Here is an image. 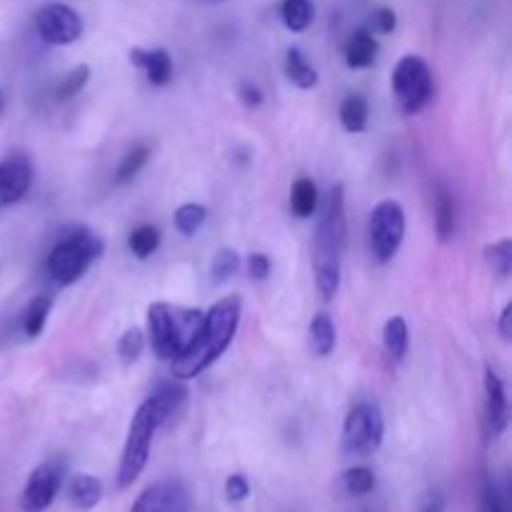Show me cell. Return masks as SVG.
Segmentation results:
<instances>
[{"instance_id":"cell-23","label":"cell","mask_w":512,"mask_h":512,"mask_svg":"<svg viewBox=\"0 0 512 512\" xmlns=\"http://www.w3.org/2000/svg\"><path fill=\"white\" fill-rule=\"evenodd\" d=\"M50 308H53V298L50 295H35L23 310V333L28 338H38L43 333L45 323H48Z\"/></svg>"},{"instance_id":"cell-16","label":"cell","mask_w":512,"mask_h":512,"mask_svg":"<svg viewBox=\"0 0 512 512\" xmlns=\"http://www.w3.org/2000/svg\"><path fill=\"white\" fill-rule=\"evenodd\" d=\"M378 50L380 45L378 40H375V35L370 33V30H358V33L348 40V45H345V63H348V68L355 70L370 68V65H375V60H378Z\"/></svg>"},{"instance_id":"cell-19","label":"cell","mask_w":512,"mask_h":512,"mask_svg":"<svg viewBox=\"0 0 512 512\" xmlns=\"http://www.w3.org/2000/svg\"><path fill=\"white\" fill-rule=\"evenodd\" d=\"M340 123L348 133H365L368 130V100L360 93L345 95V100L340 103Z\"/></svg>"},{"instance_id":"cell-20","label":"cell","mask_w":512,"mask_h":512,"mask_svg":"<svg viewBox=\"0 0 512 512\" xmlns=\"http://www.w3.org/2000/svg\"><path fill=\"white\" fill-rule=\"evenodd\" d=\"M290 210L298 218H313L318 210V185L310 178H298L290 188Z\"/></svg>"},{"instance_id":"cell-2","label":"cell","mask_w":512,"mask_h":512,"mask_svg":"<svg viewBox=\"0 0 512 512\" xmlns=\"http://www.w3.org/2000/svg\"><path fill=\"white\" fill-rule=\"evenodd\" d=\"M243 300L240 295H225L203 315V323L195 330L188 348L170 363V375L175 380H193L210 368L233 343L238 333Z\"/></svg>"},{"instance_id":"cell-4","label":"cell","mask_w":512,"mask_h":512,"mask_svg":"<svg viewBox=\"0 0 512 512\" xmlns=\"http://www.w3.org/2000/svg\"><path fill=\"white\" fill-rule=\"evenodd\" d=\"M203 310L180 308L170 303H153L148 308V340L155 358L173 363L188 343L195 330L203 323Z\"/></svg>"},{"instance_id":"cell-13","label":"cell","mask_w":512,"mask_h":512,"mask_svg":"<svg viewBox=\"0 0 512 512\" xmlns=\"http://www.w3.org/2000/svg\"><path fill=\"white\" fill-rule=\"evenodd\" d=\"M483 428L488 443L498 440L508 428V395L500 375L490 365H485V408H483Z\"/></svg>"},{"instance_id":"cell-18","label":"cell","mask_w":512,"mask_h":512,"mask_svg":"<svg viewBox=\"0 0 512 512\" xmlns=\"http://www.w3.org/2000/svg\"><path fill=\"white\" fill-rule=\"evenodd\" d=\"M383 345H385V353L393 363H403V358L408 355V345H410V333H408V323L405 318L395 315L385 323L383 330Z\"/></svg>"},{"instance_id":"cell-26","label":"cell","mask_w":512,"mask_h":512,"mask_svg":"<svg viewBox=\"0 0 512 512\" xmlns=\"http://www.w3.org/2000/svg\"><path fill=\"white\" fill-rule=\"evenodd\" d=\"M343 488L353 498H365V495H370L375 490V473L370 468H365V465H355V468L343 473Z\"/></svg>"},{"instance_id":"cell-10","label":"cell","mask_w":512,"mask_h":512,"mask_svg":"<svg viewBox=\"0 0 512 512\" xmlns=\"http://www.w3.org/2000/svg\"><path fill=\"white\" fill-rule=\"evenodd\" d=\"M35 30L50 45H70L83 35V18L65 3H45L35 13Z\"/></svg>"},{"instance_id":"cell-38","label":"cell","mask_w":512,"mask_h":512,"mask_svg":"<svg viewBox=\"0 0 512 512\" xmlns=\"http://www.w3.org/2000/svg\"><path fill=\"white\" fill-rule=\"evenodd\" d=\"M510 320H512V305H505V308H503V313H500V323H498L500 338H503L505 343H510V338H512Z\"/></svg>"},{"instance_id":"cell-3","label":"cell","mask_w":512,"mask_h":512,"mask_svg":"<svg viewBox=\"0 0 512 512\" xmlns=\"http://www.w3.org/2000/svg\"><path fill=\"white\" fill-rule=\"evenodd\" d=\"M345 238H348V220H345V188L335 185L325 200L323 215L318 220L313 240V275L320 298L333 300L340 290V270H343Z\"/></svg>"},{"instance_id":"cell-11","label":"cell","mask_w":512,"mask_h":512,"mask_svg":"<svg viewBox=\"0 0 512 512\" xmlns=\"http://www.w3.org/2000/svg\"><path fill=\"white\" fill-rule=\"evenodd\" d=\"M130 512H190V493L180 480H160L138 495Z\"/></svg>"},{"instance_id":"cell-17","label":"cell","mask_w":512,"mask_h":512,"mask_svg":"<svg viewBox=\"0 0 512 512\" xmlns=\"http://www.w3.org/2000/svg\"><path fill=\"white\" fill-rule=\"evenodd\" d=\"M310 348L318 358H328L333 355L335 345H338V330H335L333 318L328 313H318L310 320Z\"/></svg>"},{"instance_id":"cell-37","label":"cell","mask_w":512,"mask_h":512,"mask_svg":"<svg viewBox=\"0 0 512 512\" xmlns=\"http://www.w3.org/2000/svg\"><path fill=\"white\" fill-rule=\"evenodd\" d=\"M238 95H240V100H243V103L248 105V108H258V105L263 103V90H260L255 83H250V80L240 83Z\"/></svg>"},{"instance_id":"cell-35","label":"cell","mask_w":512,"mask_h":512,"mask_svg":"<svg viewBox=\"0 0 512 512\" xmlns=\"http://www.w3.org/2000/svg\"><path fill=\"white\" fill-rule=\"evenodd\" d=\"M395 25H398V15H395L390 8H378L373 13V33L388 35L393 33Z\"/></svg>"},{"instance_id":"cell-21","label":"cell","mask_w":512,"mask_h":512,"mask_svg":"<svg viewBox=\"0 0 512 512\" xmlns=\"http://www.w3.org/2000/svg\"><path fill=\"white\" fill-rule=\"evenodd\" d=\"M285 75L290 78V83H295L303 90H310L318 85V73H315L313 65L305 60V55L298 48H290L288 55H285Z\"/></svg>"},{"instance_id":"cell-9","label":"cell","mask_w":512,"mask_h":512,"mask_svg":"<svg viewBox=\"0 0 512 512\" xmlns=\"http://www.w3.org/2000/svg\"><path fill=\"white\" fill-rule=\"evenodd\" d=\"M65 465L63 460H48L40 463L25 480V488L20 493V510L23 512H45L55 503L63 485Z\"/></svg>"},{"instance_id":"cell-25","label":"cell","mask_w":512,"mask_h":512,"mask_svg":"<svg viewBox=\"0 0 512 512\" xmlns=\"http://www.w3.org/2000/svg\"><path fill=\"white\" fill-rule=\"evenodd\" d=\"M128 248L138 260H148L160 248V230L155 225H140L128 235Z\"/></svg>"},{"instance_id":"cell-12","label":"cell","mask_w":512,"mask_h":512,"mask_svg":"<svg viewBox=\"0 0 512 512\" xmlns=\"http://www.w3.org/2000/svg\"><path fill=\"white\" fill-rule=\"evenodd\" d=\"M33 185V163L28 155L10 153L0 160V208L18 203Z\"/></svg>"},{"instance_id":"cell-1","label":"cell","mask_w":512,"mask_h":512,"mask_svg":"<svg viewBox=\"0 0 512 512\" xmlns=\"http://www.w3.org/2000/svg\"><path fill=\"white\" fill-rule=\"evenodd\" d=\"M185 395H188V390H185L183 385L165 383L160 385L138 410H135L118 465L120 490L130 488V485L143 475L145 465H148L150 445H153L155 433L183 410Z\"/></svg>"},{"instance_id":"cell-5","label":"cell","mask_w":512,"mask_h":512,"mask_svg":"<svg viewBox=\"0 0 512 512\" xmlns=\"http://www.w3.org/2000/svg\"><path fill=\"white\" fill-rule=\"evenodd\" d=\"M103 255V240L95 235L93 230H73V233L63 235L45 260V273L53 283L58 285H73L88 273L90 265Z\"/></svg>"},{"instance_id":"cell-33","label":"cell","mask_w":512,"mask_h":512,"mask_svg":"<svg viewBox=\"0 0 512 512\" xmlns=\"http://www.w3.org/2000/svg\"><path fill=\"white\" fill-rule=\"evenodd\" d=\"M480 512H508V505L493 480H485L483 490H480Z\"/></svg>"},{"instance_id":"cell-14","label":"cell","mask_w":512,"mask_h":512,"mask_svg":"<svg viewBox=\"0 0 512 512\" xmlns=\"http://www.w3.org/2000/svg\"><path fill=\"white\" fill-rule=\"evenodd\" d=\"M130 63L143 70L153 85H168L173 80V58L165 48H133L128 53Z\"/></svg>"},{"instance_id":"cell-39","label":"cell","mask_w":512,"mask_h":512,"mask_svg":"<svg viewBox=\"0 0 512 512\" xmlns=\"http://www.w3.org/2000/svg\"><path fill=\"white\" fill-rule=\"evenodd\" d=\"M420 512H445V500L440 498V495H433Z\"/></svg>"},{"instance_id":"cell-15","label":"cell","mask_w":512,"mask_h":512,"mask_svg":"<svg viewBox=\"0 0 512 512\" xmlns=\"http://www.w3.org/2000/svg\"><path fill=\"white\" fill-rule=\"evenodd\" d=\"M68 498L75 510L85 512V510L98 508L100 500H103V483H100L95 475H85V473L73 475V480L68 483Z\"/></svg>"},{"instance_id":"cell-32","label":"cell","mask_w":512,"mask_h":512,"mask_svg":"<svg viewBox=\"0 0 512 512\" xmlns=\"http://www.w3.org/2000/svg\"><path fill=\"white\" fill-rule=\"evenodd\" d=\"M88 80H90L88 65H75V68L70 70L63 80H60L58 88H55V95H58V100L73 98V95H78L80 90L88 85Z\"/></svg>"},{"instance_id":"cell-7","label":"cell","mask_w":512,"mask_h":512,"mask_svg":"<svg viewBox=\"0 0 512 512\" xmlns=\"http://www.w3.org/2000/svg\"><path fill=\"white\" fill-rule=\"evenodd\" d=\"M393 93L405 115L423 113L435 93L430 65L418 55H403L393 70Z\"/></svg>"},{"instance_id":"cell-36","label":"cell","mask_w":512,"mask_h":512,"mask_svg":"<svg viewBox=\"0 0 512 512\" xmlns=\"http://www.w3.org/2000/svg\"><path fill=\"white\" fill-rule=\"evenodd\" d=\"M270 268L273 265H270V258L265 253H253L248 258V275L253 280H268Z\"/></svg>"},{"instance_id":"cell-31","label":"cell","mask_w":512,"mask_h":512,"mask_svg":"<svg viewBox=\"0 0 512 512\" xmlns=\"http://www.w3.org/2000/svg\"><path fill=\"white\" fill-rule=\"evenodd\" d=\"M143 350H145V335L140 333L138 328H130V330H125L123 335H120L118 355H120V360H123L125 365L138 363L140 355H143Z\"/></svg>"},{"instance_id":"cell-22","label":"cell","mask_w":512,"mask_h":512,"mask_svg":"<svg viewBox=\"0 0 512 512\" xmlns=\"http://www.w3.org/2000/svg\"><path fill=\"white\" fill-rule=\"evenodd\" d=\"M280 18H283L285 28L293 33H303L310 28L315 18V8L310 0H283L280 3Z\"/></svg>"},{"instance_id":"cell-40","label":"cell","mask_w":512,"mask_h":512,"mask_svg":"<svg viewBox=\"0 0 512 512\" xmlns=\"http://www.w3.org/2000/svg\"><path fill=\"white\" fill-rule=\"evenodd\" d=\"M0 113H3V93H0Z\"/></svg>"},{"instance_id":"cell-34","label":"cell","mask_w":512,"mask_h":512,"mask_svg":"<svg viewBox=\"0 0 512 512\" xmlns=\"http://www.w3.org/2000/svg\"><path fill=\"white\" fill-rule=\"evenodd\" d=\"M248 495L250 483L245 475H230L225 480V498H228V503H243V500H248Z\"/></svg>"},{"instance_id":"cell-30","label":"cell","mask_w":512,"mask_h":512,"mask_svg":"<svg viewBox=\"0 0 512 512\" xmlns=\"http://www.w3.org/2000/svg\"><path fill=\"white\" fill-rule=\"evenodd\" d=\"M240 268V255L233 248H223L215 253L213 263H210V278L215 285L225 283V280L233 278Z\"/></svg>"},{"instance_id":"cell-8","label":"cell","mask_w":512,"mask_h":512,"mask_svg":"<svg viewBox=\"0 0 512 512\" xmlns=\"http://www.w3.org/2000/svg\"><path fill=\"white\" fill-rule=\"evenodd\" d=\"M405 238V210L398 200H383L373 208L368 223L370 255L378 265L390 263L398 255Z\"/></svg>"},{"instance_id":"cell-29","label":"cell","mask_w":512,"mask_h":512,"mask_svg":"<svg viewBox=\"0 0 512 512\" xmlns=\"http://www.w3.org/2000/svg\"><path fill=\"white\" fill-rule=\"evenodd\" d=\"M150 160V148L148 145H135L133 150H128L123 158V163L118 165V173H115V185H125L145 168V163Z\"/></svg>"},{"instance_id":"cell-27","label":"cell","mask_w":512,"mask_h":512,"mask_svg":"<svg viewBox=\"0 0 512 512\" xmlns=\"http://www.w3.org/2000/svg\"><path fill=\"white\" fill-rule=\"evenodd\" d=\"M205 218H208V210L205 205L198 203H185L175 210V228H178L180 235H195L205 225Z\"/></svg>"},{"instance_id":"cell-6","label":"cell","mask_w":512,"mask_h":512,"mask_svg":"<svg viewBox=\"0 0 512 512\" xmlns=\"http://www.w3.org/2000/svg\"><path fill=\"white\" fill-rule=\"evenodd\" d=\"M385 440L383 410L373 400H360L343 423V453L348 458H370Z\"/></svg>"},{"instance_id":"cell-28","label":"cell","mask_w":512,"mask_h":512,"mask_svg":"<svg viewBox=\"0 0 512 512\" xmlns=\"http://www.w3.org/2000/svg\"><path fill=\"white\" fill-rule=\"evenodd\" d=\"M485 263L498 278H508L512 270V240L503 238L485 248Z\"/></svg>"},{"instance_id":"cell-24","label":"cell","mask_w":512,"mask_h":512,"mask_svg":"<svg viewBox=\"0 0 512 512\" xmlns=\"http://www.w3.org/2000/svg\"><path fill=\"white\" fill-rule=\"evenodd\" d=\"M435 230L443 243L455 235V200L448 190L440 188L435 195Z\"/></svg>"}]
</instances>
